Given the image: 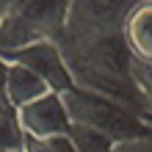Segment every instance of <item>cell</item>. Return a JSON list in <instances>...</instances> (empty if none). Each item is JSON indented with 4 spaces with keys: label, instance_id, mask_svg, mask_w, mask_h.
I'll return each instance as SVG.
<instances>
[{
    "label": "cell",
    "instance_id": "10",
    "mask_svg": "<svg viewBox=\"0 0 152 152\" xmlns=\"http://www.w3.org/2000/svg\"><path fill=\"white\" fill-rule=\"evenodd\" d=\"M25 147V133L14 105H0V152Z\"/></svg>",
    "mask_w": 152,
    "mask_h": 152
},
{
    "label": "cell",
    "instance_id": "4",
    "mask_svg": "<svg viewBox=\"0 0 152 152\" xmlns=\"http://www.w3.org/2000/svg\"><path fill=\"white\" fill-rule=\"evenodd\" d=\"M133 0H69L66 3V25L58 44L88 42L122 33V22L127 17Z\"/></svg>",
    "mask_w": 152,
    "mask_h": 152
},
{
    "label": "cell",
    "instance_id": "3",
    "mask_svg": "<svg viewBox=\"0 0 152 152\" xmlns=\"http://www.w3.org/2000/svg\"><path fill=\"white\" fill-rule=\"evenodd\" d=\"M69 0H20L0 17V53L64 36Z\"/></svg>",
    "mask_w": 152,
    "mask_h": 152
},
{
    "label": "cell",
    "instance_id": "2",
    "mask_svg": "<svg viewBox=\"0 0 152 152\" xmlns=\"http://www.w3.org/2000/svg\"><path fill=\"white\" fill-rule=\"evenodd\" d=\"M61 102L66 108V116L72 124H86L111 136L113 141H133L141 136H149V124L138 111L122 105L113 97H105L100 91L83 86H69L66 91H61Z\"/></svg>",
    "mask_w": 152,
    "mask_h": 152
},
{
    "label": "cell",
    "instance_id": "16",
    "mask_svg": "<svg viewBox=\"0 0 152 152\" xmlns=\"http://www.w3.org/2000/svg\"><path fill=\"white\" fill-rule=\"evenodd\" d=\"M3 152H25V147H17V149H3Z\"/></svg>",
    "mask_w": 152,
    "mask_h": 152
},
{
    "label": "cell",
    "instance_id": "8",
    "mask_svg": "<svg viewBox=\"0 0 152 152\" xmlns=\"http://www.w3.org/2000/svg\"><path fill=\"white\" fill-rule=\"evenodd\" d=\"M47 91H50V86L44 83L33 69H28L25 64L8 58V80H6V100H8V105L20 108V105L31 102V100H39V97L47 94Z\"/></svg>",
    "mask_w": 152,
    "mask_h": 152
},
{
    "label": "cell",
    "instance_id": "9",
    "mask_svg": "<svg viewBox=\"0 0 152 152\" xmlns=\"http://www.w3.org/2000/svg\"><path fill=\"white\" fill-rule=\"evenodd\" d=\"M69 141H72L75 152H111L119 141H113L111 136L94 130V127H86V124H72L69 122V130H66Z\"/></svg>",
    "mask_w": 152,
    "mask_h": 152
},
{
    "label": "cell",
    "instance_id": "7",
    "mask_svg": "<svg viewBox=\"0 0 152 152\" xmlns=\"http://www.w3.org/2000/svg\"><path fill=\"white\" fill-rule=\"evenodd\" d=\"M122 39L133 58L152 61V0H133L122 22Z\"/></svg>",
    "mask_w": 152,
    "mask_h": 152
},
{
    "label": "cell",
    "instance_id": "12",
    "mask_svg": "<svg viewBox=\"0 0 152 152\" xmlns=\"http://www.w3.org/2000/svg\"><path fill=\"white\" fill-rule=\"evenodd\" d=\"M111 152H152V133L141 136V138H133V141H119Z\"/></svg>",
    "mask_w": 152,
    "mask_h": 152
},
{
    "label": "cell",
    "instance_id": "11",
    "mask_svg": "<svg viewBox=\"0 0 152 152\" xmlns=\"http://www.w3.org/2000/svg\"><path fill=\"white\" fill-rule=\"evenodd\" d=\"M133 86L138 94L141 116H152V61L133 58Z\"/></svg>",
    "mask_w": 152,
    "mask_h": 152
},
{
    "label": "cell",
    "instance_id": "14",
    "mask_svg": "<svg viewBox=\"0 0 152 152\" xmlns=\"http://www.w3.org/2000/svg\"><path fill=\"white\" fill-rule=\"evenodd\" d=\"M25 152H53L50 138H25Z\"/></svg>",
    "mask_w": 152,
    "mask_h": 152
},
{
    "label": "cell",
    "instance_id": "5",
    "mask_svg": "<svg viewBox=\"0 0 152 152\" xmlns=\"http://www.w3.org/2000/svg\"><path fill=\"white\" fill-rule=\"evenodd\" d=\"M3 56L11 58V61H20V64H25L28 69H33V72L50 86V91L61 94V91H66L69 86H75L72 72H69L66 58H64V50L53 39H42V42H33V44H25V47L3 53Z\"/></svg>",
    "mask_w": 152,
    "mask_h": 152
},
{
    "label": "cell",
    "instance_id": "6",
    "mask_svg": "<svg viewBox=\"0 0 152 152\" xmlns=\"http://www.w3.org/2000/svg\"><path fill=\"white\" fill-rule=\"evenodd\" d=\"M25 138H53L69 130V116L58 91H47L39 100H31L17 108Z\"/></svg>",
    "mask_w": 152,
    "mask_h": 152
},
{
    "label": "cell",
    "instance_id": "1",
    "mask_svg": "<svg viewBox=\"0 0 152 152\" xmlns=\"http://www.w3.org/2000/svg\"><path fill=\"white\" fill-rule=\"evenodd\" d=\"M61 50H64L75 86L113 97L122 105L141 113L138 94H136V86H133V53L127 50L122 33L61 44Z\"/></svg>",
    "mask_w": 152,
    "mask_h": 152
},
{
    "label": "cell",
    "instance_id": "15",
    "mask_svg": "<svg viewBox=\"0 0 152 152\" xmlns=\"http://www.w3.org/2000/svg\"><path fill=\"white\" fill-rule=\"evenodd\" d=\"M14 3H20V0H0V17H3L6 11H8V8H11Z\"/></svg>",
    "mask_w": 152,
    "mask_h": 152
},
{
    "label": "cell",
    "instance_id": "17",
    "mask_svg": "<svg viewBox=\"0 0 152 152\" xmlns=\"http://www.w3.org/2000/svg\"><path fill=\"white\" fill-rule=\"evenodd\" d=\"M144 122L149 124V130H152V116H144Z\"/></svg>",
    "mask_w": 152,
    "mask_h": 152
},
{
    "label": "cell",
    "instance_id": "13",
    "mask_svg": "<svg viewBox=\"0 0 152 152\" xmlns=\"http://www.w3.org/2000/svg\"><path fill=\"white\" fill-rule=\"evenodd\" d=\"M6 80H8V58L0 53V105H8V100H6Z\"/></svg>",
    "mask_w": 152,
    "mask_h": 152
}]
</instances>
